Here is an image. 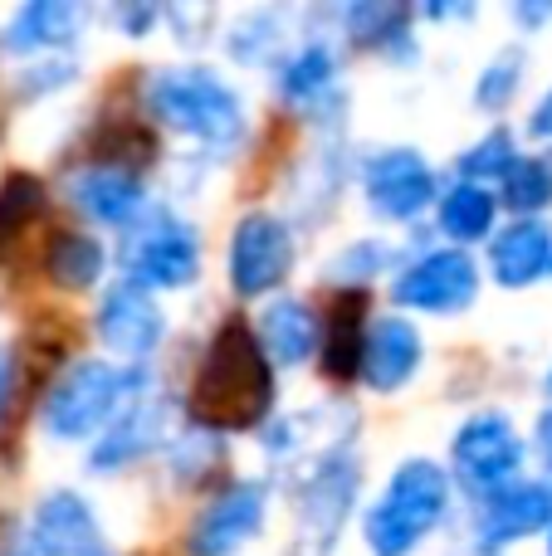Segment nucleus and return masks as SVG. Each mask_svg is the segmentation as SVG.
Listing matches in <instances>:
<instances>
[{
    "label": "nucleus",
    "instance_id": "obj_1",
    "mask_svg": "<svg viewBox=\"0 0 552 556\" xmlns=\"http://www.w3.org/2000/svg\"><path fill=\"white\" fill-rule=\"evenodd\" d=\"M274 405V366L264 356L260 337L230 317L215 327V337L205 342L201 366L191 376V410L201 434H230V430H254Z\"/></svg>",
    "mask_w": 552,
    "mask_h": 556
},
{
    "label": "nucleus",
    "instance_id": "obj_2",
    "mask_svg": "<svg viewBox=\"0 0 552 556\" xmlns=\"http://www.w3.org/2000/svg\"><path fill=\"white\" fill-rule=\"evenodd\" d=\"M450 508V473L430 459H406L367 513L372 556H411Z\"/></svg>",
    "mask_w": 552,
    "mask_h": 556
},
{
    "label": "nucleus",
    "instance_id": "obj_3",
    "mask_svg": "<svg viewBox=\"0 0 552 556\" xmlns=\"http://www.w3.org/2000/svg\"><path fill=\"white\" fill-rule=\"evenodd\" d=\"M147 108L162 127L225 147L244 132V103L211 68H162L147 78Z\"/></svg>",
    "mask_w": 552,
    "mask_h": 556
},
{
    "label": "nucleus",
    "instance_id": "obj_4",
    "mask_svg": "<svg viewBox=\"0 0 552 556\" xmlns=\"http://www.w3.org/2000/svg\"><path fill=\"white\" fill-rule=\"evenodd\" d=\"M142 386L137 371H123L113 362H74L54 386H49L45 401V430L54 440H84L93 434L108 415L123 405V395Z\"/></svg>",
    "mask_w": 552,
    "mask_h": 556
},
{
    "label": "nucleus",
    "instance_id": "obj_5",
    "mask_svg": "<svg viewBox=\"0 0 552 556\" xmlns=\"http://www.w3.org/2000/svg\"><path fill=\"white\" fill-rule=\"evenodd\" d=\"M123 269L137 288H186L201 274V240L172 211L137 215L123 235Z\"/></svg>",
    "mask_w": 552,
    "mask_h": 556
},
{
    "label": "nucleus",
    "instance_id": "obj_6",
    "mask_svg": "<svg viewBox=\"0 0 552 556\" xmlns=\"http://www.w3.org/2000/svg\"><path fill=\"white\" fill-rule=\"evenodd\" d=\"M450 464H455L460 489H469L475 498H494L499 489L518 483L524 469V440H518L514 420L499 410H485L475 420L460 425L455 444H450Z\"/></svg>",
    "mask_w": 552,
    "mask_h": 556
},
{
    "label": "nucleus",
    "instance_id": "obj_7",
    "mask_svg": "<svg viewBox=\"0 0 552 556\" xmlns=\"http://www.w3.org/2000/svg\"><path fill=\"white\" fill-rule=\"evenodd\" d=\"M293 269V235L279 215L250 211L230 230V254H225V274L240 298H264L289 278Z\"/></svg>",
    "mask_w": 552,
    "mask_h": 556
},
{
    "label": "nucleus",
    "instance_id": "obj_8",
    "mask_svg": "<svg viewBox=\"0 0 552 556\" xmlns=\"http://www.w3.org/2000/svg\"><path fill=\"white\" fill-rule=\"evenodd\" d=\"M391 298L416 313H465L479 298V264L465 250H430L397 274Z\"/></svg>",
    "mask_w": 552,
    "mask_h": 556
},
{
    "label": "nucleus",
    "instance_id": "obj_9",
    "mask_svg": "<svg viewBox=\"0 0 552 556\" xmlns=\"http://www.w3.org/2000/svg\"><path fill=\"white\" fill-rule=\"evenodd\" d=\"M264 508H269V493L264 483L240 479L225 493H215L201 508V518L186 532V552L191 556H235L254 532L264 528Z\"/></svg>",
    "mask_w": 552,
    "mask_h": 556
},
{
    "label": "nucleus",
    "instance_id": "obj_10",
    "mask_svg": "<svg viewBox=\"0 0 552 556\" xmlns=\"http://www.w3.org/2000/svg\"><path fill=\"white\" fill-rule=\"evenodd\" d=\"M552 528V479H518L479 503L475 542L479 552H504L514 542Z\"/></svg>",
    "mask_w": 552,
    "mask_h": 556
},
{
    "label": "nucleus",
    "instance_id": "obj_11",
    "mask_svg": "<svg viewBox=\"0 0 552 556\" xmlns=\"http://www.w3.org/2000/svg\"><path fill=\"white\" fill-rule=\"evenodd\" d=\"M29 547L35 556H113L93 508L68 489L39 498L35 518H29Z\"/></svg>",
    "mask_w": 552,
    "mask_h": 556
},
{
    "label": "nucleus",
    "instance_id": "obj_12",
    "mask_svg": "<svg viewBox=\"0 0 552 556\" xmlns=\"http://www.w3.org/2000/svg\"><path fill=\"white\" fill-rule=\"evenodd\" d=\"M367 201L387 220H411L436 201V172L421 152L411 147H391L367 162Z\"/></svg>",
    "mask_w": 552,
    "mask_h": 556
},
{
    "label": "nucleus",
    "instance_id": "obj_13",
    "mask_svg": "<svg viewBox=\"0 0 552 556\" xmlns=\"http://www.w3.org/2000/svg\"><path fill=\"white\" fill-rule=\"evenodd\" d=\"M162 332L166 323L147 288L123 278V283H113L103 293V303H98V337L108 342V352L127 356V362H147L156 352V342H162Z\"/></svg>",
    "mask_w": 552,
    "mask_h": 556
},
{
    "label": "nucleus",
    "instance_id": "obj_14",
    "mask_svg": "<svg viewBox=\"0 0 552 556\" xmlns=\"http://www.w3.org/2000/svg\"><path fill=\"white\" fill-rule=\"evenodd\" d=\"M421 332L406 323V317H381V323L367 327V337H362V381L372 386V391L391 395L397 386H406L411 376H416L421 366Z\"/></svg>",
    "mask_w": 552,
    "mask_h": 556
},
{
    "label": "nucleus",
    "instance_id": "obj_15",
    "mask_svg": "<svg viewBox=\"0 0 552 556\" xmlns=\"http://www.w3.org/2000/svg\"><path fill=\"white\" fill-rule=\"evenodd\" d=\"M489 274L499 288H534L552 278V225L514 220L489 244Z\"/></svg>",
    "mask_w": 552,
    "mask_h": 556
},
{
    "label": "nucleus",
    "instance_id": "obj_16",
    "mask_svg": "<svg viewBox=\"0 0 552 556\" xmlns=\"http://www.w3.org/2000/svg\"><path fill=\"white\" fill-rule=\"evenodd\" d=\"M362 317H367V293L362 288L333 293L328 313L318 317V362L333 381H352L362 371Z\"/></svg>",
    "mask_w": 552,
    "mask_h": 556
},
{
    "label": "nucleus",
    "instance_id": "obj_17",
    "mask_svg": "<svg viewBox=\"0 0 552 556\" xmlns=\"http://www.w3.org/2000/svg\"><path fill=\"white\" fill-rule=\"evenodd\" d=\"M162 434H166V405H156V401L133 405V410L117 415L103 440L93 444V469L113 473V469H123V464L142 459V454H152L156 444H162Z\"/></svg>",
    "mask_w": 552,
    "mask_h": 556
},
{
    "label": "nucleus",
    "instance_id": "obj_18",
    "mask_svg": "<svg viewBox=\"0 0 552 556\" xmlns=\"http://www.w3.org/2000/svg\"><path fill=\"white\" fill-rule=\"evenodd\" d=\"M74 205L103 225H133L142 215V181H137V172L88 166L84 176H74Z\"/></svg>",
    "mask_w": 552,
    "mask_h": 556
},
{
    "label": "nucleus",
    "instance_id": "obj_19",
    "mask_svg": "<svg viewBox=\"0 0 552 556\" xmlns=\"http://www.w3.org/2000/svg\"><path fill=\"white\" fill-rule=\"evenodd\" d=\"M260 346L264 356H269V366H299L313 356V346H318V317L309 313V303H299V298H279V303L264 307V323H260Z\"/></svg>",
    "mask_w": 552,
    "mask_h": 556
},
{
    "label": "nucleus",
    "instance_id": "obj_20",
    "mask_svg": "<svg viewBox=\"0 0 552 556\" xmlns=\"http://www.w3.org/2000/svg\"><path fill=\"white\" fill-rule=\"evenodd\" d=\"M74 29H78V5H68V0H29V5L0 29V49H5V54L54 49V45H68Z\"/></svg>",
    "mask_w": 552,
    "mask_h": 556
},
{
    "label": "nucleus",
    "instance_id": "obj_21",
    "mask_svg": "<svg viewBox=\"0 0 552 556\" xmlns=\"http://www.w3.org/2000/svg\"><path fill=\"white\" fill-rule=\"evenodd\" d=\"M494 215H499V195L489 186L460 181L440 195V230L455 244H475L485 235H494Z\"/></svg>",
    "mask_w": 552,
    "mask_h": 556
},
{
    "label": "nucleus",
    "instance_id": "obj_22",
    "mask_svg": "<svg viewBox=\"0 0 552 556\" xmlns=\"http://www.w3.org/2000/svg\"><path fill=\"white\" fill-rule=\"evenodd\" d=\"M45 269L54 278L59 288H93L98 274H103V244L93 240V235H54L45 250Z\"/></svg>",
    "mask_w": 552,
    "mask_h": 556
},
{
    "label": "nucleus",
    "instance_id": "obj_23",
    "mask_svg": "<svg viewBox=\"0 0 552 556\" xmlns=\"http://www.w3.org/2000/svg\"><path fill=\"white\" fill-rule=\"evenodd\" d=\"M45 181L29 172H10L0 181V254L29 230V225L45 215Z\"/></svg>",
    "mask_w": 552,
    "mask_h": 556
},
{
    "label": "nucleus",
    "instance_id": "obj_24",
    "mask_svg": "<svg viewBox=\"0 0 552 556\" xmlns=\"http://www.w3.org/2000/svg\"><path fill=\"white\" fill-rule=\"evenodd\" d=\"M504 201L518 211V220H538V211L552 205V152L518 156L514 172L504 176Z\"/></svg>",
    "mask_w": 552,
    "mask_h": 556
},
{
    "label": "nucleus",
    "instance_id": "obj_25",
    "mask_svg": "<svg viewBox=\"0 0 552 556\" xmlns=\"http://www.w3.org/2000/svg\"><path fill=\"white\" fill-rule=\"evenodd\" d=\"M333 74H338V59H333V49L328 45H303L299 54L284 64L279 93L289 98V103H309V98H318L323 88L333 84Z\"/></svg>",
    "mask_w": 552,
    "mask_h": 556
},
{
    "label": "nucleus",
    "instance_id": "obj_26",
    "mask_svg": "<svg viewBox=\"0 0 552 556\" xmlns=\"http://www.w3.org/2000/svg\"><path fill=\"white\" fill-rule=\"evenodd\" d=\"M514 162H518L514 132H509V127H494V132H485L465 156H460V176L475 186H489V181H504V176L514 172Z\"/></svg>",
    "mask_w": 552,
    "mask_h": 556
},
{
    "label": "nucleus",
    "instance_id": "obj_27",
    "mask_svg": "<svg viewBox=\"0 0 552 556\" xmlns=\"http://www.w3.org/2000/svg\"><path fill=\"white\" fill-rule=\"evenodd\" d=\"M518 74H524V49H504V54H494L489 68L479 74V84H475V103L489 108V113H499V108L518 93Z\"/></svg>",
    "mask_w": 552,
    "mask_h": 556
},
{
    "label": "nucleus",
    "instance_id": "obj_28",
    "mask_svg": "<svg viewBox=\"0 0 552 556\" xmlns=\"http://www.w3.org/2000/svg\"><path fill=\"white\" fill-rule=\"evenodd\" d=\"M342 20H348V35L357 39V45H387V39H397L406 10L401 5H352Z\"/></svg>",
    "mask_w": 552,
    "mask_h": 556
},
{
    "label": "nucleus",
    "instance_id": "obj_29",
    "mask_svg": "<svg viewBox=\"0 0 552 556\" xmlns=\"http://www.w3.org/2000/svg\"><path fill=\"white\" fill-rule=\"evenodd\" d=\"M381 264H387V250L381 244H352V250H342L338 260H333V278H348V283H367L372 274H381Z\"/></svg>",
    "mask_w": 552,
    "mask_h": 556
},
{
    "label": "nucleus",
    "instance_id": "obj_30",
    "mask_svg": "<svg viewBox=\"0 0 552 556\" xmlns=\"http://www.w3.org/2000/svg\"><path fill=\"white\" fill-rule=\"evenodd\" d=\"M528 132H534L538 142H552V88L534 103V113H528Z\"/></svg>",
    "mask_w": 552,
    "mask_h": 556
},
{
    "label": "nucleus",
    "instance_id": "obj_31",
    "mask_svg": "<svg viewBox=\"0 0 552 556\" xmlns=\"http://www.w3.org/2000/svg\"><path fill=\"white\" fill-rule=\"evenodd\" d=\"M538 450H543V459H548V469H552V410L538 420Z\"/></svg>",
    "mask_w": 552,
    "mask_h": 556
},
{
    "label": "nucleus",
    "instance_id": "obj_32",
    "mask_svg": "<svg viewBox=\"0 0 552 556\" xmlns=\"http://www.w3.org/2000/svg\"><path fill=\"white\" fill-rule=\"evenodd\" d=\"M548 556H552V528H548Z\"/></svg>",
    "mask_w": 552,
    "mask_h": 556
},
{
    "label": "nucleus",
    "instance_id": "obj_33",
    "mask_svg": "<svg viewBox=\"0 0 552 556\" xmlns=\"http://www.w3.org/2000/svg\"><path fill=\"white\" fill-rule=\"evenodd\" d=\"M548 395H552V371H548Z\"/></svg>",
    "mask_w": 552,
    "mask_h": 556
}]
</instances>
